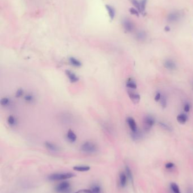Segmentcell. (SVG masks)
<instances>
[{
    "instance_id": "cell-1",
    "label": "cell",
    "mask_w": 193,
    "mask_h": 193,
    "mask_svg": "<svg viewBox=\"0 0 193 193\" xmlns=\"http://www.w3.org/2000/svg\"><path fill=\"white\" fill-rule=\"evenodd\" d=\"M80 150L84 153L93 154L96 152L97 150V147L95 143L93 142L87 141L83 143L81 145Z\"/></svg>"
},
{
    "instance_id": "cell-2",
    "label": "cell",
    "mask_w": 193,
    "mask_h": 193,
    "mask_svg": "<svg viewBox=\"0 0 193 193\" xmlns=\"http://www.w3.org/2000/svg\"><path fill=\"white\" fill-rule=\"evenodd\" d=\"M74 176L72 173H54L48 176V179L50 181H59L67 180Z\"/></svg>"
},
{
    "instance_id": "cell-3",
    "label": "cell",
    "mask_w": 193,
    "mask_h": 193,
    "mask_svg": "<svg viewBox=\"0 0 193 193\" xmlns=\"http://www.w3.org/2000/svg\"><path fill=\"white\" fill-rule=\"evenodd\" d=\"M155 123V120L153 116L151 115H147L143 119V126L144 130L148 132L151 130L152 127Z\"/></svg>"
},
{
    "instance_id": "cell-4",
    "label": "cell",
    "mask_w": 193,
    "mask_h": 193,
    "mask_svg": "<svg viewBox=\"0 0 193 193\" xmlns=\"http://www.w3.org/2000/svg\"><path fill=\"white\" fill-rule=\"evenodd\" d=\"M181 18V13L178 11H173L168 14L167 21L169 23H175L179 21Z\"/></svg>"
},
{
    "instance_id": "cell-5",
    "label": "cell",
    "mask_w": 193,
    "mask_h": 193,
    "mask_svg": "<svg viewBox=\"0 0 193 193\" xmlns=\"http://www.w3.org/2000/svg\"><path fill=\"white\" fill-rule=\"evenodd\" d=\"M122 26L124 28L125 31L127 32H132L134 28V25L133 21H130V19L125 18L123 19L122 21Z\"/></svg>"
},
{
    "instance_id": "cell-6",
    "label": "cell",
    "mask_w": 193,
    "mask_h": 193,
    "mask_svg": "<svg viewBox=\"0 0 193 193\" xmlns=\"http://www.w3.org/2000/svg\"><path fill=\"white\" fill-rule=\"evenodd\" d=\"M69 189H70V184L68 182L64 181L57 186L56 188V191L57 193H64L67 191Z\"/></svg>"
},
{
    "instance_id": "cell-7",
    "label": "cell",
    "mask_w": 193,
    "mask_h": 193,
    "mask_svg": "<svg viewBox=\"0 0 193 193\" xmlns=\"http://www.w3.org/2000/svg\"><path fill=\"white\" fill-rule=\"evenodd\" d=\"M65 74H66V75L67 76V78L72 83H77L80 80L79 77L76 75L74 72L70 70H66Z\"/></svg>"
},
{
    "instance_id": "cell-8",
    "label": "cell",
    "mask_w": 193,
    "mask_h": 193,
    "mask_svg": "<svg viewBox=\"0 0 193 193\" xmlns=\"http://www.w3.org/2000/svg\"><path fill=\"white\" fill-rule=\"evenodd\" d=\"M126 122L129 126L131 132H135L138 130V128L134 119L131 117H129L126 119Z\"/></svg>"
},
{
    "instance_id": "cell-9",
    "label": "cell",
    "mask_w": 193,
    "mask_h": 193,
    "mask_svg": "<svg viewBox=\"0 0 193 193\" xmlns=\"http://www.w3.org/2000/svg\"><path fill=\"white\" fill-rule=\"evenodd\" d=\"M44 145H45V147H46V149H48L49 151L57 152L59 150V146L54 143L46 141L44 143Z\"/></svg>"
},
{
    "instance_id": "cell-10",
    "label": "cell",
    "mask_w": 193,
    "mask_h": 193,
    "mask_svg": "<svg viewBox=\"0 0 193 193\" xmlns=\"http://www.w3.org/2000/svg\"><path fill=\"white\" fill-rule=\"evenodd\" d=\"M128 95H129V97L131 101H132V102L133 103L138 104L140 102L141 96L138 94L133 93L131 91H128Z\"/></svg>"
},
{
    "instance_id": "cell-11",
    "label": "cell",
    "mask_w": 193,
    "mask_h": 193,
    "mask_svg": "<svg viewBox=\"0 0 193 193\" xmlns=\"http://www.w3.org/2000/svg\"><path fill=\"white\" fill-rule=\"evenodd\" d=\"M67 140L70 142H75L77 139V136L73 130L69 129L66 133Z\"/></svg>"
},
{
    "instance_id": "cell-12",
    "label": "cell",
    "mask_w": 193,
    "mask_h": 193,
    "mask_svg": "<svg viewBox=\"0 0 193 193\" xmlns=\"http://www.w3.org/2000/svg\"><path fill=\"white\" fill-rule=\"evenodd\" d=\"M165 68L169 70H175L176 68V65L175 63L172 60H166L164 63Z\"/></svg>"
},
{
    "instance_id": "cell-13",
    "label": "cell",
    "mask_w": 193,
    "mask_h": 193,
    "mask_svg": "<svg viewBox=\"0 0 193 193\" xmlns=\"http://www.w3.org/2000/svg\"><path fill=\"white\" fill-rule=\"evenodd\" d=\"M69 61L70 64L75 67H80L82 66V63L79 59H76L75 57H70L69 59Z\"/></svg>"
},
{
    "instance_id": "cell-14",
    "label": "cell",
    "mask_w": 193,
    "mask_h": 193,
    "mask_svg": "<svg viewBox=\"0 0 193 193\" xmlns=\"http://www.w3.org/2000/svg\"><path fill=\"white\" fill-rule=\"evenodd\" d=\"M106 9L107 10V12L108 13L109 17L111 20H113L114 17H115V14H116V11L114 8L110 5H107L105 6Z\"/></svg>"
},
{
    "instance_id": "cell-15",
    "label": "cell",
    "mask_w": 193,
    "mask_h": 193,
    "mask_svg": "<svg viewBox=\"0 0 193 193\" xmlns=\"http://www.w3.org/2000/svg\"><path fill=\"white\" fill-rule=\"evenodd\" d=\"M188 116L185 113H181L177 116V120L181 124H185L188 120Z\"/></svg>"
},
{
    "instance_id": "cell-16",
    "label": "cell",
    "mask_w": 193,
    "mask_h": 193,
    "mask_svg": "<svg viewBox=\"0 0 193 193\" xmlns=\"http://www.w3.org/2000/svg\"><path fill=\"white\" fill-rule=\"evenodd\" d=\"M7 123L9 126H15L17 124V119L13 115H10L7 118Z\"/></svg>"
},
{
    "instance_id": "cell-17",
    "label": "cell",
    "mask_w": 193,
    "mask_h": 193,
    "mask_svg": "<svg viewBox=\"0 0 193 193\" xmlns=\"http://www.w3.org/2000/svg\"><path fill=\"white\" fill-rule=\"evenodd\" d=\"M12 103V101L10 100V98H9L8 97H3L1 99L0 101V104L4 107H6L9 106Z\"/></svg>"
},
{
    "instance_id": "cell-18",
    "label": "cell",
    "mask_w": 193,
    "mask_h": 193,
    "mask_svg": "<svg viewBox=\"0 0 193 193\" xmlns=\"http://www.w3.org/2000/svg\"><path fill=\"white\" fill-rule=\"evenodd\" d=\"M126 87L127 88L131 89H136L137 88V85L134 80L131 78L129 79L126 83Z\"/></svg>"
},
{
    "instance_id": "cell-19",
    "label": "cell",
    "mask_w": 193,
    "mask_h": 193,
    "mask_svg": "<svg viewBox=\"0 0 193 193\" xmlns=\"http://www.w3.org/2000/svg\"><path fill=\"white\" fill-rule=\"evenodd\" d=\"M73 169L78 172H87L90 169V167L87 165H78L74 167Z\"/></svg>"
},
{
    "instance_id": "cell-20",
    "label": "cell",
    "mask_w": 193,
    "mask_h": 193,
    "mask_svg": "<svg viewBox=\"0 0 193 193\" xmlns=\"http://www.w3.org/2000/svg\"><path fill=\"white\" fill-rule=\"evenodd\" d=\"M24 100L27 103H32L35 101V98L32 94L29 93L27 94H25V96H24Z\"/></svg>"
},
{
    "instance_id": "cell-21",
    "label": "cell",
    "mask_w": 193,
    "mask_h": 193,
    "mask_svg": "<svg viewBox=\"0 0 193 193\" xmlns=\"http://www.w3.org/2000/svg\"><path fill=\"white\" fill-rule=\"evenodd\" d=\"M120 185L122 187H125L126 185L127 182V177L126 175L124 173H121L120 175Z\"/></svg>"
},
{
    "instance_id": "cell-22",
    "label": "cell",
    "mask_w": 193,
    "mask_h": 193,
    "mask_svg": "<svg viewBox=\"0 0 193 193\" xmlns=\"http://www.w3.org/2000/svg\"><path fill=\"white\" fill-rule=\"evenodd\" d=\"M170 188L172 193H181L180 190V188L178 187V185L174 182H172L171 184Z\"/></svg>"
},
{
    "instance_id": "cell-23",
    "label": "cell",
    "mask_w": 193,
    "mask_h": 193,
    "mask_svg": "<svg viewBox=\"0 0 193 193\" xmlns=\"http://www.w3.org/2000/svg\"><path fill=\"white\" fill-rule=\"evenodd\" d=\"M146 36H147L146 33L143 31H139L136 34V37L137 38V39L140 41H143L144 40H145Z\"/></svg>"
},
{
    "instance_id": "cell-24",
    "label": "cell",
    "mask_w": 193,
    "mask_h": 193,
    "mask_svg": "<svg viewBox=\"0 0 193 193\" xmlns=\"http://www.w3.org/2000/svg\"><path fill=\"white\" fill-rule=\"evenodd\" d=\"M131 137L133 139V140L137 141L139 140L142 137V135L141 132H139L138 130L135 132H131Z\"/></svg>"
},
{
    "instance_id": "cell-25",
    "label": "cell",
    "mask_w": 193,
    "mask_h": 193,
    "mask_svg": "<svg viewBox=\"0 0 193 193\" xmlns=\"http://www.w3.org/2000/svg\"><path fill=\"white\" fill-rule=\"evenodd\" d=\"M147 0H141L140 5H141V13L143 14L145 12L146 8L147 5Z\"/></svg>"
},
{
    "instance_id": "cell-26",
    "label": "cell",
    "mask_w": 193,
    "mask_h": 193,
    "mask_svg": "<svg viewBox=\"0 0 193 193\" xmlns=\"http://www.w3.org/2000/svg\"><path fill=\"white\" fill-rule=\"evenodd\" d=\"M131 3L137 8L139 13H141V5H140V1L138 0H130Z\"/></svg>"
},
{
    "instance_id": "cell-27",
    "label": "cell",
    "mask_w": 193,
    "mask_h": 193,
    "mask_svg": "<svg viewBox=\"0 0 193 193\" xmlns=\"http://www.w3.org/2000/svg\"><path fill=\"white\" fill-rule=\"evenodd\" d=\"M125 170H126V175L128 177V178H129L131 181H133V174L131 171L130 169V168L128 166H126L125 167Z\"/></svg>"
},
{
    "instance_id": "cell-28",
    "label": "cell",
    "mask_w": 193,
    "mask_h": 193,
    "mask_svg": "<svg viewBox=\"0 0 193 193\" xmlns=\"http://www.w3.org/2000/svg\"><path fill=\"white\" fill-rule=\"evenodd\" d=\"M160 104L161 105L163 109H165L167 106V99L165 98V97L164 96H162L161 95V99H160Z\"/></svg>"
},
{
    "instance_id": "cell-29",
    "label": "cell",
    "mask_w": 193,
    "mask_h": 193,
    "mask_svg": "<svg viewBox=\"0 0 193 193\" xmlns=\"http://www.w3.org/2000/svg\"><path fill=\"white\" fill-rule=\"evenodd\" d=\"M24 95V90L22 89H19L17 90L16 93H15V96L17 98H20L21 97L23 96Z\"/></svg>"
},
{
    "instance_id": "cell-30",
    "label": "cell",
    "mask_w": 193,
    "mask_h": 193,
    "mask_svg": "<svg viewBox=\"0 0 193 193\" xmlns=\"http://www.w3.org/2000/svg\"><path fill=\"white\" fill-rule=\"evenodd\" d=\"M91 190L92 191V193H100V187H99V186H97V185L94 186H93V188H91Z\"/></svg>"
},
{
    "instance_id": "cell-31",
    "label": "cell",
    "mask_w": 193,
    "mask_h": 193,
    "mask_svg": "<svg viewBox=\"0 0 193 193\" xmlns=\"http://www.w3.org/2000/svg\"><path fill=\"white\" fill-rule=\"evenodd\" d=\"M130 13L131 14H133V15H136V16H137V17H139V11L137 9V8H130Z\"/></svg>"
},
{
    "instance_id": "cell-32",
    "label": "cell",
    "mask_w": 193,
    "mask_h": 193,
    "mask_svg": "<svg viewBox=\"0 0 193 193\" xmlns=\"http://www.w3.org/2000/svg\"><path fill=\"white\" fill-rule=\"evenodd\" d=\"M159 125L161 127H162L163 128H164V129H166V130H171V127L168 126V124H165V123H160Z\"/></svg>"
},
{
    "instance_id": "cell-33",
    "label": "cell",
    "mask_w": 193,
    "mask_h": 193,
    "mask_svg": "<svg viewBox=\"0 0 193 193\" xmlns=\"http://www.w3.org/2000/svg\"><path fill=\"white\" fill-rule=\"evenodd\" d=\"M174 167V164L171 162H169V163H168L165 164V168L167 169H169L173 168Z\"/></svg>"
},
{
    "instance_id": "cell-34",
    "label": "cell",
    "mask_w": 193,
    "mask_h": 193,
    "mask_svg": "<svg viewBox=\"0 0 193 193\" xmlns=\"http://www.w3.org/2000/svg\"><path fill=\"white\" fill-rule=\"evenodd\" d=\"M161 97V94L160 93H157L156 94L154 100H155V101L156 102H158V101H159L160 100Z\"/></svg>"
},
{
    "instance_id": "cell-35",
    "label": "cell",
    "mask_w": 193,
    "mask_h": 193,
    "mask_svg": "<svg viewBox=\"0 0 193 193\" xmlns=\"http://www.w3.org/2000/svg\"><path fill=\"white\" fill-rule=\"evenodd\" d=\"M190 110V106L189 103H186L184 106V111L186 113H188Z\"/></svg>"
},
{
    "instance_id": "cell-36",
    "label": "cell",
    "mask_w": 193,
    "mask_h": 193,
    "mask_svg": "<svg viewBox=\"0 0 193 193\" xmlns=\"http://www.w3.org/2000/svg\"><path fill=\"white\" fill-rule=\"evenodd\" d=\"M186 193H193V189L191 188H188L186 190Z\"/></svg>"
},
{
    "instance_id": "cell-37",
    "label": "cell",
    "mask_w": 193,
    "mask_h": 193,
    "mask_svg": "<svg viewBox=\"0 0 193 193\" xmlns=\"http://www.w3.org/2000/svg\"><path fill=\"white\" fill-rule=\"evenodd\" d=\"M164 30H165L166 32H169V31H171V28H170V27H169V26H166V27H165V28H164Z\"/></svg>"
},
{
    "instance_id": "cell-38",
    "label": "cell",
    "mask_w": 193,
    "mask_h": 193,
    "mask_svg": "<svg viewBox=\"0 0 193 193\" xmlns=\"http://www.w3.org/2000/svg\"></svg>"
}]
</instances>
